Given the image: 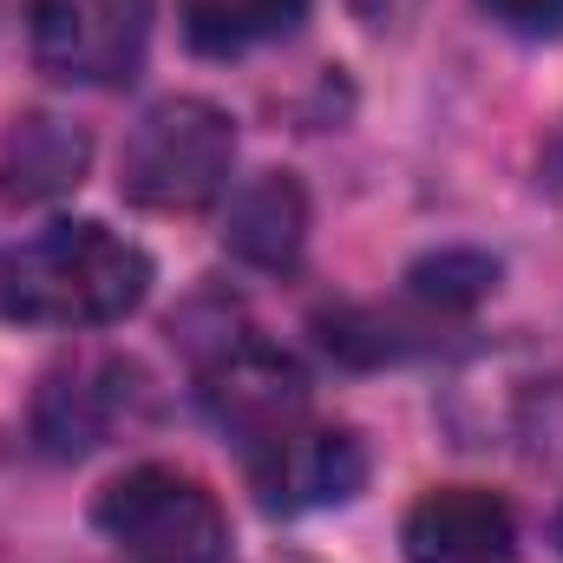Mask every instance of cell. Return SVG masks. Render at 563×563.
Segmentation results:
<instances>
[{
	"label": "cell",
	"instance_id": "obj_1",
	"mask_svg": "<svg viewBox=\"0 0 563 563\" xmlns=\"http://www.w3.org/2000/svg\"><path fill=\"white\" fill-rule=\"evenodd\" d=\"M151 288V256L106 223H53L0 256V314L26 328H112Z\"/></svg>",
	"mask_w": 563,
	"mask_h": 563
},
{
	"label": "cell",
	"instance_id": "obj_2",
	"mask_svg": "<svg viewBox=\"0 0 563 563\" xmlns=\"http://www.w3.org/2000/svg\"><path fill=\"white\" fill-rule=\"evenodd\" d=\"M236 132L210 99H157L125 139L119 184L144 210H203L230 190Z\"/></svg>",
	"mask_w": 563,
	"mask_h": 563
},
{
	"label": "cell",
	"instance_id": "obj_3",
	"mask_svg": "<svg viewBox=\"0 0 563 563\" xmlns=\"http://www.w3.org/2000/svg\"><path fill=\"white\" fill-rule=\"evenodd\" d=\"M99 531L139 563H223L230 525L203 478L177 465H132L99 492Z\"/></svg>",
	"mask_w": 563,
	"mask_h": 563
},
{
	"label": "cell",
	"instance_id": "obj_4",
	"mask_svg": "<svg viewBox=\"0 0 563 563\" xmlns=\"http://www.w3.org/2000/svg\"><path fill=\"white\" fill-rule=\"evenodd\" d=\"M144 407H151V387H144L139 361L86 347L46 367L33 394V439L46 459H86L106 439H119L125 426H139Z\"/></svg>",
	"mask_w": 563,
	"mask_h": 563
},
{
	"label": "cell",
	"instance_id": "obj_5",
	"mask_svg": "<svg viewBox=\"0 0 563 563\" xmlns=\"http://www.w3.org/2000/svg\"><path fill=\"white\" fill-rule=\"evenodd\" d=\"M203 407L256 459L308 420V374L250 328H223L217 347L203 354Z\"/></svg>",
	"mask_w": 563,
	"mask_h": 563
},
{
	"label": "cell",
	"instance_id": "obj_6",
	"mask_svg": "<svg viewBox=\"0 0 563 563\" xmlns=\"http://www.w3.org/2000/svg\"><path fill=\"white\" fill-rule=\"evenodd\" d=\"M26 33L59 86H125L144 66L151 0H33Z\"/></svg>",
	"mask_w": 563,
	"mask_h": 563
},
{
	"label": "cell",
	"instance_id": "obj_7",
	"mask_svg": "<svg viewBox=\"0 0 563 563\" xmlns=\"http://www.w3.org/2000/svg\"><path fill=\"white\" fill-rule=\"evenodd\" d=\"M256 492L269 511H308V505H341L367 478V445L347 426H295L269 452L250 459Z\"/></svg>",
	"mask_w": 563,
	"mask_h": 563
},
{
	"label": "cell",
	"instance_id": "obj_8",
	"mask_svg": "<svg viewBox=\"0 0 563 563\" xmlns=\"http://www.w3.org/2000/svg\"><path fill=\"white\" fill-rule=\"evenodd\" d=\"M518 518L485 485H439L407 511V563H511Z\"/></svg>",
	"mask_w": 563,
	"mask_h": 563
},
{
	"label": "cell",
	"instance_id": "obj_9",
	"mask_svg": "<svg viewBox=\"0 0 563 563\" xmlns=\"http://www.w3.org/2000/svg\"><path fill=\"white\" fill-rule=\"evenodd\" d=\"M223 243L250 269H295L301 263V243H308V190L288 170H256L250 184L230 190Z\"/></svg>",
	"mask_w": 563,
	"mask_h": 563
},
{
	"label": "cell",
	"instance_id": "obj_10",
	"mask_svg": "<svg viewBox=\"0 0 563 563\" xmlns=\"http://www.w3.org/2000/svg\"><path fill=\"white\" fill-rule=\"evenodd\" d=\"M86 157H92V144H86L79 125L33 112L0 144V197H13V203L59 197V190H73L86 177Z\"/></svg>",
	"mask_w": 563,
	"mask_h": 563
},
{
	"label": "cell",
	"instance_id": "obj_11",
	"mask_svg": "<svg viewBox=\"0 0 563 563\" xmlns=\"http://www.w3.org/2000/svg\"><path fill=\"white\" fill-rule=\"evenodd\" d=\"M308 0H184V33L203 53H250L263 40L295 33Z\"/></svg>",
	"mask_w": 563,
	"mask_h": 563
},
{
	"label": "cell",
	"instance_id": "obj_12",
	"mask_svg": "<svg viewBox=\"0 0 563 563\" xmlns=\"http://www.w3.org/2000/svg\"><path fill=\"white\" fill-rule=\"evenodd\" d=\"M498 282V263L492 256H472V250H445L413 269V295L432 301V308H472L478 295H492Z\"/></svg>",
	"mask_w": 563,
	"mask_h": 563
},
{
	"label": "cell",
	"instance_id": "obj_13",
	"mask_svg": "<svg viewBox=\"0 0 563 563\" xmlns=\"http://www.w3.org/2000/svg\"><path fill=\"white\" fill-rule=\"evenodd\" d=\"M478 7L525 40H558L563 33V0H478Z\"/></svg>",
	"mask_w": 563,
	"mask_h": 563
},
{
	"label": "cell",
	"instance_id": "obj_14",
	"mask_svg": "<svg viewBox=\"0 0 563 563\" xmlns=\"http://www.w3.org/2000/svg\"><path fill=\"white\" fill-rule=\"evenodd\" d=\"M558 538H563V525H558Z\"/></svg>",
	"mask_w": 563,
	"mask_h": 563
}]
</instances>
